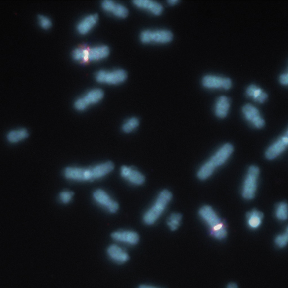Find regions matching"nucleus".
<instances>
[{"label":"nucleus","instance_id":"obj_5","mask_svg":"<svg viewBox=\"0 0 288 288\" xmlns=\"http://www.w3.org/2000/svg\"><path fill=\"white\" fill-rule=\"evenodd\" d=\"M104 96L103 91L100 89H91L75 101L74 108L78 111H85L89 107L100 103Z\"/></svg>","mask_w":288,"mask_h":288},{"label":"nucleus","instance_id":"obj_2","mask_svg":"<svg viewBox=\"0 0 288 288\" xmlns=\"http://www.w3.org/2000/svg\"><path fill=\"white\" fill-rule=\"evenodd\" d=\"M233 146L229 144L222 146L215 154L200 167L197 176L201 180H205L213 174L215 170L226 162L232 154Z\"/></svg>","mask_w":288,"mask_h":288},{"label":"nucleus","instance_id":"obj_13","mask_svg":"<svg viewBox=\"0 0 288 288\" xmlns=\"http://www.w3.org/2000/svg\"><path fill=\"white\" fill-rule=\"evenodd\" d=\"M112 238L120 243L134 246L140 241V236L136 232L130 230H121L113 232Z\"/></svg>","mask_w":288,"mask_h":288},{"label":"nucleus","instance_id":"obj_28","mask_svg":"<svg viewBox=\"0 0 288 288\" xmlns=\"http://www.w3.org/2000/svg\"><path fill=\"white\" fill-rule=\"evenodd\" d=\"M74 197V193L69 190H64L58 194V200L64 205L70 203Z\"/></svg>","mask_w":288,"mask_h":288},{"label":"nucleus","instance_id":"obj_23","mask_svg":"<svg viewBox=\"0 0 288 288\" xmlns=\"http://www.w3.org/2000/svg\"><path fill=\"white\" fill-rule=\"evenodd\" d=\"M264 214L257 210H253L247 214V223L251 228L260 227L263 220Z\"/></svg>","mask_w":288,"mask_h":288},{"label":"nucleus","instance_id":"obj_8","mask_svg":"<svg viewBox=\"0 0 288 288\" xmlns=\"http://www.w3.org/2000/svg\"><path fill=\"white\" fill-rule=\"evenodd\" d=\"M173 39L172 32L167 30H147L140 34L141 41L145 44H166Z\"/></svg>","mask_w":288,"mask_h":288},{"label":"nucleus","instance_id":"obj_10","mask_svg":"<svg viewBox=\"0 0 288 288\" xmlns=\"http://www.w3.org/2000/svg\"><path fill=\"white\" fill-rule=\"evenodd\" d=\"M120 174L124 180L133 186H141L145 181L144 175L132 166H122L120 169Z\"/></svg>","mask_w":288,"mask_h":288},{"label":"nucleus","instance_id":"obj_27","mask_svg":"<svg viewBox=\"0 0 288 288\" xmlns=\"http://www.w3.org/2000/svg\"><path fill=\"white\" fill-rule=\"evenodd\" d=\"M276 216L277 219L281 221L286 220L288 216V205L286 203L282 202L277 206Z\"/></svg>","mask_w":288,"mask_h":288},{"label":"nucleus","instance_id":"obj_1","mask_svg":"<svg viewBox=\"0 0 288 288\" xmlns=\"http://www.w3.org/2000/svg\"><path fill=\"white\" fill-rule=\"evenodd\" d=\"M114 165L111 162H104L88 167L69 166L63 171L66 180L73 182H84L99 180L111 173Z\"/></svg>","mask_w":288,"mask_h":288},{"label":"nucleus","instance_id":"obj_12","mask_svg":"<svg viewBox=\"0 0 288 288\" xmlns=\"http://www.w3.org/2000/svg\"><path fill=\"white\" fill-rule=\"evenodd\" d=\"M243 114L247 121L257 129H261L265 126V121L256 107L247 104L242 108Z\"/></svg>","mask_w":288,"mask_h":288},{"label":"nucleus","instance_id":"obj_20","mask_svg":"<svg viewBox=\"0 0 288 288\" xmlns=\"http://www.w3.org/2000/svg\"><path fill=\"white\" fill-rule=\"evenodd\" d=\"M110 53V49L107 46L99 45L89 48L90 61H98L105 59Z\"/></svg>","mask_w":288,"mask_h":288},{"label":"nucleus","instance_id":"obj_22","mask_svg":"<svg viewBox=\"0 0 288 288\" xmlns=\"http://www.w3.org/2000/svg\"><path fill=\"white\" fill-rule=\"evenodd\" d=\"M246 95L248 97L260 103H264L268 97V94L263 90L254 85L247 87Z\"/></svg>","mask_w":288,"mask_h":288},{"label":"nucleus","instance_id":"obj_33","mask_svg":"<svg viewBox=\"0 0 288 288\" xmlns=\"http://www.w3.org/2000/svg\"><path fill=\"white\" fill-rule=\"evenodd\" d=\"M228 288H238V286H237V284L234 283H231L228 284Z\"/></svg>","mask_w":288,"mask_h":288},{"label":"nucleus","instance_id":"obj_15","mask_svg":"<svg viewBox=\"0 0 288 288\" xmlns=\"http://www.w3.org/2000/svg\"><path fill=\"white\" fill-rule=\"evenodd\" d=\"M101 7L105 12L119 19H125L129 14V10L126 6L110 0L102 2Z\"/></svg>","mask_w":288,"mask_h":288},{"label":"nucleus","instance_id":"obj_32","mask_svg":"<svg viewBox=\"0 0 288 288\" xmlns=\"http://www.w3.org/2000/svg\"><path fill=\"white\" fill-rule=\"evenodd\" d=\"M178 2L177 0H170V1H168V3H169L170 5H176Z\"/></svg>","mask_w":288,"mask_h":288},{"label":"nucleus","instance_id":"obj_16","mask_svg":"<svg viewBox=\"0 0 288 288\" xmlns=\"http://www.w3.org/2000/svg\"><path fill=\"white\" fill-rule=\"evenodd\" d=\"M107 254L109 258L116 264H123L129 260V255L123 247L117 244H112L107 249Z\"/></svg>","mask_w":288,"mask_h":288},{"label":"nucleus","instance_id":"obj_24","mask_svg":"<svg viewBox=\"0 0 288 288\" xmlns=\"http://www.w3.org/2000/svg\"><path fill=\"white\" fill-rule=\"evenodd\" d=\"M72 57L75 61L82 62V63H88L89 60V47H82L76 48L72 52Z\"/></svg>","mask_w":288,"mask_h":288},{"label":"nucleus","instance_id":"obj_3","mask_svg":"<svg viewBox=\"0 0 288 288\" xmlns=\"http://www.w3.org/2000/svg\"><path fill=\"white\" fill-rule=\"evenodd\" d=\"M172 197V194L168 190H164L160 192L154 203L145 213L143 217L144 223L148 225L154 224L165 212Z\"/></svg>","mask_w":288,"mask_h":288},{"label":"nucleus","instance_id":"obj_26","mask_svg":"<svg viewBox=\"0 0 288 288\" xmlns=\"http://www.w3.org/2000/svg\"><path fill=\"white\" fill-rule=\"evenodd\" d=\"M182 216L179 213H173L170 215L167 220V225L169 226L171 231H176L180 227Z\"/></svg>","mask_w":288,"mask_h":288},{"label":"nucleus","instance_id":"obj_30","mask_svg":"<svg viewBox=\"0 0 288 288\" xmlns=\"http://www.w3.org/2000/svg\"><path fill=\"white\" fill-rule=\"evenodd\" d=\"M38 23L39 26L44 29V30H49V28L52 27V21L49 18L43 15L39 16Z\"/></svg>","mask_w":288,"mask_h":288},{"label":"nucleus","instance_id":"obj_4","mask_svg":"<svg viewBox=\"0 0 288 288\" xmlns=\"http://www.w3.org/2000/svg\"><path fill=\"white\" fill-rule=\"evenodd\" d=\"M200 217L206 222L211 229V235L217 239L222 240L227 236V231L223 222L209 206H203L199 211Z\"/></svg>","mask_w":288,"mask_h":288},{"label":"nucleus","instance_id":"obj_9","mask_svg":"<svg viewBox=\"0 0 288 288\" xmlns=\"http://www.w3.org/2000/svg\"><path fill=\"white\" fill-rule=\"evenodd\" d=\"M259 174L260 169L257 166H251L248 170L242 189V195L244 199L250 200L254 198Z\"/></svg>","mask_w":288,"mask_h":288},{"label":"nucleus","instance_id":"obj_31","mask_svg":"<svg viewBox=\"0 0 288 288\" xmlns=\"http://www.w3.org/2000/svg\"><path fill=\"white\" fill-rule=\"evenodd\" d=\"M280 82L282 85L287 86L288 84V72L281 75L279 78Z\"/></svg>","mask_w":288,"mask_h":288},{"label":"nucleus","instance_id":"obj_21","mask_svg":"<svg viewBox=\"0 0 288 288\" xmlns=\"http://www.w3.org/2000/svg\"><path fill=\"white\" fill-rule=\"evenodd\" d=\"M230 105V99L228 97L225 96L220 97L215 104V114L218 118H225L228 114Z\"/></svg>","mask_w":288,"mask_h":288},{"label":"nucleus","instance_id":"obj_29","mask_svg":"<svg viewBox=\"0 0 288 288\" xmlns=\"http://www.w3.org/2000/svg\"><path fill=\"white\" fill-rule=\"evenodd\" d=\"M275 242L276 245L280 248L286 247L287 245L288 242V228L283 234L278 235L276 237Z\"/></svg>","mask_w":288,"mask_h":288},{"label":"nucleus","instance_id":"obj_18","mask_svg":"<svg viewBox=\"0 0 288 288\" xmlns=\"http://www.w3.org/2000/svg\"><path fill=\"white\" fill-rule=\"evenodd\" d=\"M98 20H99V17L97 14H90L79 21L76 26V30L80 35H85L89 34L96 27Z\"/></svg>","mask_w":288,"mask_h":288},{"label":"nucleus","instance_id":"obj_11","mask_svg":"<svg viewBox=\"0 0 288 288\" xmlns=\"http://www.w3.org/2000/svg\"><path fill=\"white\" fill-rule=\"evenodd\" d=\"M202 83L204 87L208 89L229 90L232 85L230 79L211 75L204 76Z\"/></svg>","mask_w":288,"mask_h":288},{"label":"nucleus","instance_id":"obj_19","mask_svg":"<svg viewBox=\"0 0 288 288\" xmlns=\"http://www.w3.org/2000/svg\"><path fill=\"white\" fill-rule=\"evenodd\" d=\"M30 136L27 129L20 127L10 130L6 134V140L11 144H18L23 143Z\"/></svg>","mask_w":288,"mask_h":288},{"label":"nucleus","instance_id":"obj_17","mask_svg":"<svg viewBox=\"0 0 288 288\" xmlns=\"http://www.w3.org/2000/svg\"><path fill=\"white\" fill-rule=\"evenodd\" d=\"M133 3L138 9L145 10L153 15L159 16L163 11V6L160 3L151 0H136Z\"/></svg>","mask_w":288,"mask_h":288},{"label":"nucleus","instance_id":"obj_6","mask_svg":"<svg viewBox=\"0 0 288 288\" xmlns=\"http://www.w3.org/2000/svg\"><path fill=\"white\" fill-rule=\"evenodd\" d=\"M127 78V72L122 69L101 70L96 75V79L98 83L110 86L121 85L126 81Z\"/></svg>","mask_w":288,"mask_h":288},{"label":"nucleus","instance_id":"obj_14","mask_svg":"<svg viewBox=\"0 0 288 288\" xmlns=\"http://www.w3.org/2000/svg\"><path fill=\"white\" fill-rule=\"evenodd\" d=\"M288 144V131L283 136H281L271 146H270L265 153L266 158L269 160L275 159L286 150Z\"/></svg>","mask_w":288,"mask_h":288},{"label":"nucleus","instance_id":"obj_7","mask_svg":"<svg viewBox=\"0 0 288 288\" xmlns=\"http://www.w3.org/2000/svg\"><path fill=\"white\" fill-rule=\"evenodd\" d=\"M94 202L102 209L110 213H116L119 209V203L109 193L102 189H97L93 193Z\"/></svg>","mask_w":288,"mask_h":288},{"label":"nucleus","instance_id":"obj_25","mask_svg":"<svg viewBox=\"0 0 288 288\" xmlns=\"http://www.w3.org/2000/svg\"><path fill=\"white\" fill-rule=\"evenodd\" d=\"M140 126L139 119L136 117H131L125 120L122 125L123 132L126 134L132 133Z\"/></svg>","mask_w":288,"mask_h":288},{"label":"nucleus","instance_id":"obj_34","mask_svg":"<svg viewBox=\"0 0 288 288\" xmlns=\"http://www.w3.org/2000/svg\"><path fill=\"white\" fill-rule=\"evenodd\" d=\"M140 288H156V287H155L154 286H151V285H143V286H141Z\"/></svg>","mask_w":288,"mask_h":288}]
</instances>
